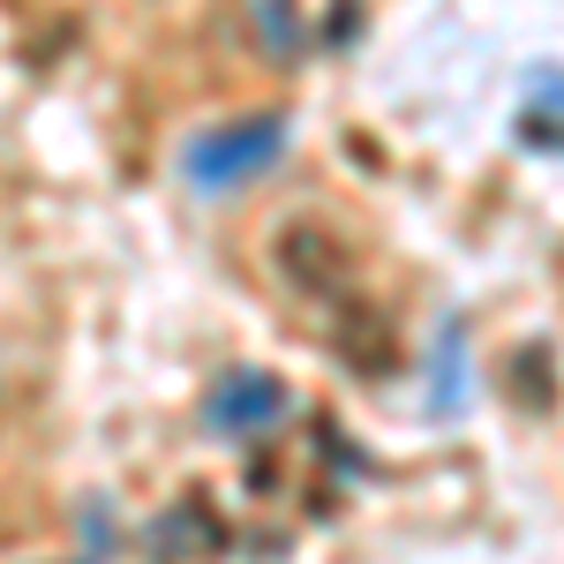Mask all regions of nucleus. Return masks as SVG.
<instances>
[{"mask_svg": "<svg viewBox=\"0 0 564 564\" xmlns=\"http://www.w3.org/2000/svg\"><path fill=\"white\" fill-rule=\"evenodd\" d=\"M271 271L302 294V302H316L324 316H339V308L361 302V271H354V249L324 226V218H286L279 226V241H271Z\"/></svg>", "mask_w": 564, "mask_h": 564, "instance_id": "nucleus-1", "label": "nucleus"}, {"mask_svg": "<svg viewBox=\"0 0 564 564\" xmlns=\"http://www.w3.org/2000/svg\"><path fill=\"white\" fill-rule=\"evenodd\" d=\"M279 151H286V113H249V121H226V129L188 143V181L212 188V196H226V188L257 181Z\"/></svg>", "mask_w": 564, "mask_h": 564, "instance_id": "nucleus-2", "label": "nucleus"}, {"mask_svg": "<svg viewBox=\"0 0 564 564\" xmlns=\"http://www.w3.org/2000/svg\"><path fill=\"white\" fill-rule=\"evenodd\" d=\"M286 414V384L279 377H263V369H234V377H218L212 399H204V422L226 436H241V430H271Z\"/></svg>", "mask_w": 564, "mask_h": 564, "instance_id": "nucleus-3", "label": "nucleus"}, {"mask_svg": "<svg viewBox=\"0 0 564 564\" xmlns=\"http://www.w3.org/2000/svg\"><path fill=\"white\" fill-rule=\"evenodd\" d=\"M249 23H257V39L271 61H294L302 53V15H294V0H249Z\"/></svg>", "mask_w": 564, "mask_h": 564, "instance_id": "nucleus-4", "label": "nucleus"}]
</instances>
